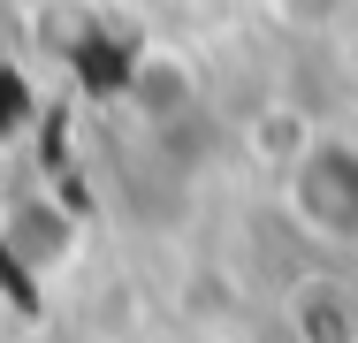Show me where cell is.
Wrapping results in <instances>:
<instances>
[{"instance_id": "2", "label": "cell", "mask_w": 358, "mask_h": 343, "mask_svg": "<svg viewBox=\"0 0 358 343\" xmlns=\"http://www.w3.org/2000/svg\"><path fill=\"white\" fill-rule=\"evenodd\" d=\"M275 15H282L289 31H305V38H328V31H343L358 15V0H267Z\"/></svg>"}, {"instance_id": "1", "label": "cell", "mask_w": 358, "mask_h": 343, "mask_svg": "<svg viewBox=\"0 0 358 343\" xmlns=\"http://www.w3.org/2000/svg\"><path fill=\"white\" fill-rule=\"evenodd\" d=\"M289 214L320 244H358V145L305 137L289 153Z\"/></svg>"}]
</instances>
